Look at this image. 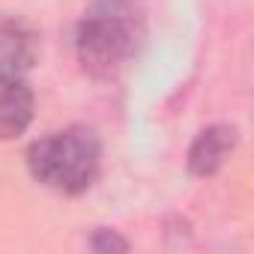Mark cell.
<instances>
[{
    "label": "cell",
    "instance_id": "obj_1",
    "mask_svg": "<svg viewBox=\"0 0 254 254\" xmlns=\"http://www.w3.org/2000/svg\"><path fill=\"white\" fill-rule=\"evenodd\" d=\"M147 39V21L135 0H96L75 30V54L81 66L108 78L132 63Z\"/></svg>",
    "mask_w": 254,
    "mask_h": 254
},
{
    "label": "cell",
    "instance_id": "obj_2",
    "mask_svg": "<svg viewBox=\"0 0 254 254\" xmlns=\"http://www.w3.org/2000/svg\"><path fill=\"white\" fill-rule=\"evenodd\" d=\"M27 171L39 186L57 194H84L102 171V144L87 126H66L30 144Z\"/></svg>",
    "mask_w": 254,
    "mask_h": 254
},
{
    "label": "cell",
    "instance_id": "obj_3",
    "mask_svg": "<svg viewBox=\"0 0 254 254\" xmlns=\"http://www.w3.org/2000/svg\"><path fill=\"white\" fill-rule=\"evenodd\" d=\"M39 60V33L18 15L0 12V72L24 75Z\"/></svg>",
    "mask_w": 254,
    "mask_h": 254
},
{
    "label": "cell",
    "instance_id": "obj_4",
    "mask_svg": "<svg viewBox=\"0 0 254 254\" xmlns=\"http://www.w3.org/2000/svg\"><path fill=\"white\" fill-rule=\"evenodd\" d=\"M33 90L24 75L0 72V141H12L27 132L33 123Z\"/></svg>",
    "mask_w": 254,
    "mask_h": 254
},
{
    "label": "cell",
    "instance_id": "obj_5",
    "mask_svg": "<svg viewBox=\"0 0 254 254\" xmlns=\"http://www.w3.org/2000/svg\"><path fill=\"white\" fill-rule=\"evenodd\" d=\"M233 147H236V129L233 126H227V123L206 126V129H200L197 138L191 141L186 165H189V171L194 177H212V174H218L224 168Z\"/></svg>",
    "mask_w": 254,
    "mask_h": 254
},
{
    "label": "cell",
    "instance_id": "obj_6",
    "mask_svg": "<svg viewBox=\"0 0 254 254\" xmlns=\"http://www.w3.org/2000/svg\"><path fill=\"white\" fill-rule=\"evenodd\" d=\"M90 248H96V251H126L129 242L120 239L114 230H96V236L90 239Z\"/></svg>",
    "mask_w": 254,
    "mask_h": 254
}]
</instances>
